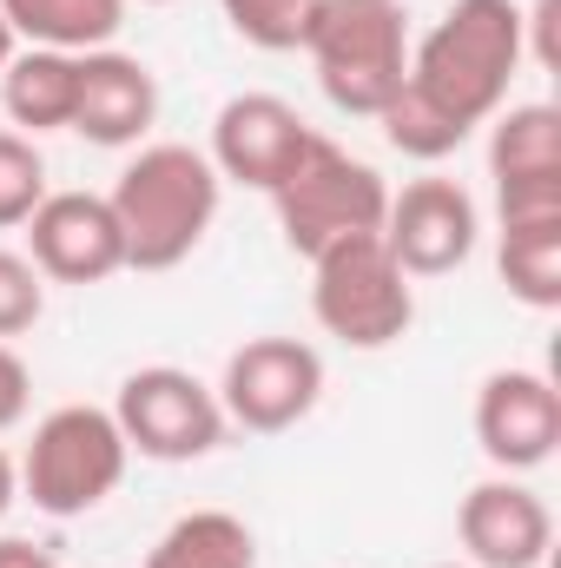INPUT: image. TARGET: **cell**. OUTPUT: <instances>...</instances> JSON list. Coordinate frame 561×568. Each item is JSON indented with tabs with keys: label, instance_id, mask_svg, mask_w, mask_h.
Returning a JSON list of instances; mask_svg holds the SVG:
<instances>
[{
	"label": "cell",
	"instance_id": "6da1fadb",
	"mask_svg": "<svg viewBox=\"0 0 561 568\" xmlns=\"http://www.w3.org/2000/svg\"><path fill=\"white\" fill-rule=\"evenodd\" d=\"M529 60V13L516 0H456L417 47H410V87L429 106H442L456 126H482L502 113L509 80Z\"/></svg>",
	"mask_w": 561,
	"mask_h": 568
},
{
	"label": "cell",
	"instance_id": "7a4b0ae2",
	"mask_svg": "<svg viewBox=\"0 0 561 568\" xmlns=\"http://www.w3.org/2000/svg\"><path fill=\"white\" fill-rule=\"evenodd\" d=\"M218 199H225V179L205 152L192 145H140V159L120 172V185L106 192L113 219H120V239H126V272H172L185 265L212 219H218Z\"/></svg>",
	"mask_w": 561,
	"mask_h": 568
},
{
	"label": "cell",
	"instance_id": "3957f363",
	"mask_svg": "<svg viewBox=\"0 0 561 568\" xmlns=\"http://www.w3.org/2000/svg\"><path fill=\"white\" fill-rule=\"evenodd\" d=\"M304 53L337 113L377 120L410 73V13L404 0H317Z\"/></svg>",
	"mask_w": 561,
	"mask_h": 568
},
{
	"label": "cell",
	"instance_id": "277c9868",
	"mask_svg": "<svg viewBox=\"0 0 561 568\" xmlns=\"http://www.w3.org/2000/svg\"><path fill=\"white\" fill-rule=\"evenodd\" d=\"M126 436L113 424V410L100 404H60L33 424L27 443V463H20V489L33 496L40 516L53 523H73L86 509H100L120 476H126Z\"/></svg>",
	"mask_w": 561,
	"mask_h": 568
},
{
	"label": "cell",
	"instance_id": "5b68a950",
	"mask_svg": "<svg viewBox=\"0 0 561 568\" xmlns=\"http://www.w3.org/2000/svg\"><path fill=\"white\" fill-rule=\"evenodd\" d=\"M278 205V232L297 258H324L330 245H350V239H370L384 232V212H390V185L377 165L350 159L337 140H324L304 152V165L272 192Z\"/></svg>",
	"mask_w": 561,
	"mask_h": 568
},
{
	"label": "cell",
	"instance_id": "8992f818",
	"mask_svg": "<svg viewBox=\"0 0 561 568\" xmlns=\"http://www.w3.org/2000/svg\"><path fill=\"white\" fill-rule=\"evenodd\" d=\"M310 311L337 344L384 351L410 331L417 291H410V272L390 258L384 232H370V239H350V245H330L324 258H310Z\"/></svg>",
	"mask_w": 561,
	"mask_h": 568
},
{
	"label": "cell",
	"instance_id": "52a82bcc",
	"mask_svg": "<svg viewBox=\"0 0 561 568\" xmlns=\"http://www.w3.org/2000/svg\"><path fill=\"white\" fill-rule=\"evenodd\" d=\"M113 424L126 436V449H140L152 463H198V456H212L225 443V404L192 371L145 364V371H133L120 384Z\"/></svg>",
	"mask_w": 561,
	"mask_h": 568
},
{
	"label": "cell",
	"instance_id": "ba28073f",
	"mask_svg": "<svg viewBox=\"0 0 561 568\" xmlns=\"http://www.w3.org/2000/svg\"><path fill=\"white\" fill-rule=\"evenodd\" d=\"M324 397V357L304 337H252L225 357V424L252 429V436H278L297 429Z\"/></svg>",
	"mask_w": 561,
	"mask_h": 568
},
{
	"label": "cell",
	"instance_id": "9c48e42d",
	"mask_svg": "<svg viewBox=\"0 0 561 568\" xmlns=\"http://www.w3.org/2000/svg\"><path fill=\"white\" fill-rule=\"evenodd\" d=\"M310 145H317V133L304 126V113L290 100H278V93H238V100L218 106L205 159L218 165V179H238V185L272 199L284 179L304 165Z\"/></svg>",
	"mask_w": 561,
	"mask_h": 568
},
{
	"label": "cell",
	"instance_id": "30bf717a",
	"mask_svg": "<svg viewBox=\"0 0 561 568\" xmlns=\"http://www.w3.org/2000/svg\"><path fill=\"white\" fill-rule=\"evenodd\" d=\"M27 258L53 284H106L126 272V239L100 192H47L27 219Z\"/></svg>",
	"mask_w": 561,
	"mask_h": 568
},
{
	"label": "cell",
	"instance_id": "8fae6325",
	"mask_svg": "<svg viewBox=\"0 0 561 568\" xmlns=\"http://www.w3.org/2000/svg\"><path fill=\"white\" fill-rule=\"evenodd\" d=\"M476 232H482L476 199H469L456 179H417V185L390 192L384 245H390V258H397L410 278H442V272L469 265Z\"/></svg>",
	"mask_w": 561,
	"mask_h": 568
},
{
	"label": "cell",
	"instance_id": "7c38bea8",
	"mask_svg": "<svg viewBox=\"0 0 561 568\" xmlns=\"http://www.w3.org/2000/svg\"><path fill=\"white\" fill-rule=\"evenodd\" d=\"M476 443L502 476L542 469L561 443V390L542 371H489L476 390Z\"/></svg>",
	"mask_w": 561,
	"mask_h": 568
},
{
	"label": "cell",
	"instance_id": "4fadbf2b",
	"mask_svg": "<svg viewBox=\"0 0 561 568\" xmlns=\"http://www.w3.org/2000/svg\"><path fill=\"white\" fill-rule=\"evenodd\" d=\"M456 536L476 568H542L555 549V516L549 503L516 483V476H489L462 496L456 509Z\"/></svg>",
	"mask_w": 561,
	"mask_h": 568
},
{
	"label": "cell",
	"instance_id": "5bb4252c",
	"mask_svg": "<svg viewBox=\"0 0 561 568\" xmlns=\"http://www.w3.org/2000/svg\"><path fill=\"white\" fill-rule=\"evenodd\" d=\"M152 120H159V80L145 60L113 47L80 53V100L67 133H80L86 145H140Z\"/></svg>",
	"mask_w": 561,
	"mask_h": 568
},
{
	"label": "cell",
	"instance_id": "9a60e30c",
	"mask_svg": "<svg viewBox=\"0 0 561 568\" xmlns=\"http://www.w3.org/2000/svg\"><path fill=\"white\" fill-rule=\"evenodd\" d=\"M73 100H80V53H53V47H27L7 60L0 73V106L13 126L27 133H60L73 126Z\"/></svg>",
	"mask_w": 561,
	"mask_h": 568
},
{
	"label": "cell",
	"instance_id": "2e32d148",
	"mask_svg": "<svg viewBox=\"0 0 561 568\" xmlns=\"http://www.w3.org/2000/svg\"><path fill=\"white\" fill-rule=\"evenodd\" d=\"M13 40L27 47H53V53H93L113 47V33L126 27V0H0Z\"/></svg>",
	"mask_w": 561,
	"mask_h": 568
},
{
	"label": "cell",
	"instance_id": "e0dca14e",
	"mask_svg": "<svg viewBox=\"0 0 561 568\" xmlns=\"http://www.w3.org/2000/svg\"><path fill=\"white\" fill-rule=\"evenodd\" d=\"M145 568H258V536L232 509H192L152 542Z\"/></svg>",
	"mask_w": 561,
	"mask_h": 568
},
{
	"label": "cell",
	"instance_id": "ac0fdd59",
	"mask_svg": "<svg viewBox=\"0 0 561 568\" xmlns=\"http://www.w3.org/2000/svg\"><path fill=\"white\" fill-rule=\"evenodd\" d=\"M489 172L496 185L522 179H561V113L555 106H509L489 140Z\"/></svg>",
	"mask_w": 561,
	"mask_h": 568
},
{
	"label": "cell",
	"instance_id": "d6986e66",
	"mask_svg": "<svg viewBox=\"0 0 561 568\" xmlns=\"http://www.w3.org/2000/svg\"><path fill=\"white\" fill-rule=\"evenodd\" d=\"M502 284L509 297H522L529 311H555L561 304V219H529V225H502Z\"/></svg>",
	"mask_w": 561,
	"mask_h": 568
},
{
	"label": "cell",
	"instance_id": "ffe728a7",
	"mask_svg": "<svg viewBox=\"0 0 561 568\" xmlns=\"http://www.w3.org/2000/svg\"><path fill=\"white\" fill-rule=\"evenodd\" d=\"M377 126H384V140L397 145L404 159H449L456 145L469 140V126H456L442 106H429L410 80L390 93V106L377 113Z\"/></svg>",
	"mask_w": 561,
	"mask_h": 568
},
{
	"label": "cell",
	"instance_id": "44dd1931",
	"mask_svg": "<svg viewBox=\"0 0 561 568\" xmlns=\"http://www.w3.org/2000/svg\"><path fill=\"white\" fill-rule=\"evenodd\" d=\"M310 7H317V0H218V13L232 20V33H238L245 47H265V53L304 47Z\"/></svg>",
	"mask_w": 561,
	"mask_h": 568
},
{
	"label": "cell",
	"instance_id": "7402d4cb",
	"mask_svg": "<svg viewBox=\"0 0 561 568\" xmlns=\"http://www.w3.org/2000/svg\"><path fill=\"white\" fill-rule=\"evenodd\" d=\"M47 199V159L27 133H0V232L27 225L33 205Z\"/></svg>",
	"mask_w": 561,
	"mask_h": 568
},
{
	"label": "cell",
	"instance_id": "603a6c76",
	"mask_svg": "<svg viewBox=\"0 0 561 568\" xmlns=\"http://www.w3.org/2000/svg\"><path fill=\"white\" fill-rule=\"evenodd\" d=\"M40 311H47V278L33 272L27 252H7L0 245V344L20 337V331H33Z\"/></svg>",
	"mask_w": 561,
	"mask_h": 568
},
{
	"label": "cell",
	"instance_id": "cb8c5ba5",
	"mask_svg": "<svg viewBox=\"0 0 561 568\" xmlns=\"http://www.w3.org/2000/svg\"><path fill=\"white\" fill-rule=\"evenodd\" d=\"M27 404H33V377H27L20 351H13V344H0V429L20 424V417H27Z\"/></svg>",
	"mask_w": 561,
	"mask_h": 568
},
{
	"label": "cell",
	"instance_id": "d4e9b609",
	"mask_svg": "<svg viewBox=\"0 0 561 568\" xmlns=\"http://www.w3.org/2000/svg\"><path fill=\"white\" fill-rule=\"evenodd\" d=\"M0 568H60V562L27 536H0Z\"/></svg>",
	"mask_w": 561,
	"mask_h": 568
},
{
	"label": "cell",
	"instance_id": "484cf974",
	"mask_svg": "<svg viewBox=\"0 0 561 568\" xmlns=\"http://www.w3.org/2000/svg\"><path fill=\"white\" fill-rule=\"evenodd\" d=\"M13 496H20V469H13V456L0 449V516L13 509Z\"/></svg>",
	"mask_w": 561,
	"mask_h": 568
},
{
	"label": "cell",
	"instance_id": "4316f807",
	"mask_svg": "<svg viewBox=\"0 0 561 568\" xmlns=\"http://www.w3.org/2000/svg\"><path fill=\"white\" fill-rule=\"evenodd\" d=\"M20 47H13V27H7V13H0V73H7V60H13Z\"/></svg>",
	"mask_w": 561,
	"mask_h": 568
},
{
	"label": "cell",
	"instance_id": "83f0119b",
	"mask_svg": "<svg viewBox=\"0 0 561 568\" xmlns=\"http://www.w3.org/2000/svg\"><path fill=\"white\" fill-rule=\"evenodd\" d=\"M140 7H165V0H140Z\"/></svg>",
	"mask_w": 561,
	"mask_h": 568
},
{
	"label": "cell",
	"instance_id": "f1b7e54d",
	"mask_svg": "<svg viewBox=\"0 0 561 568\" xmlns=\"http://www.w3.org/2000/svg\"><path fill=\"white\" fill-rule=\"evenodd\" d=\"M436 568H462V562H436Z\"/></svg>",
	"mask_w": 561,
	"mask_h": 568
}]
</instances>
